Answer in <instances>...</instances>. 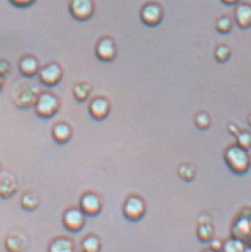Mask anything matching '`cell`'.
I'll use <instances>...</instances> for the list:
<instances>
[{
  "instance_id": "cell-1",
  "label": "cell",
  "mask_w": 251,
  "mask_h": 252,
  "mask_svg": "<svg viewBox=\"0 0 251 252\" xmlns=\"http://www.w3.org/2000/svg\"><path fill=\"white\" fill-rule=\"evenodd\" d=\"M225 163L234 174L243 175L249 169L250 158L247 150L239 148L238 146L230 147L224 154Z\"/></svg>"
},
{
  "instance_id": "cell-2",
  "label": "cell",
  "mask_w": 251,
  "mask_h": 252,
  "mask_svg": "<svg viewBox=\"0 0 251 252\" xmlns=\"http://www.w3.org/2000/svg\"><path fill=\"white\" fill-rule=\"evenodd\" d=\"M60 101L55 95L51 93H41L35 101V111L39 117L49 119L59 111Z\"/></svg>"
},
{
  "instance_id": "cell-3",
  "label": "cell",
  "mask_w": 251,
  "mask_h": 252,
  "mask_svg": "<svg viewBox=\"0 0 251 252\" xmlns=\"http://www.w3.org/2000/svg\"><path fill=\"white\" fill-rule=\"evenodd\" d=\"M146 214V204L138 196H129L123 206V215L129 221H139Z\"/></svg>"
},
{
  "instance_id": "cell-4",
  "label": "cell",
  "mask_w": 251,
  "mask_h": 252,
  "mask_svg": "<svg viewBox=\"0 0 251 252\" xmlns=\"http://www.w3.org/2000/svg\"><path fill=\"white\" fill-rule=\"evenodd\" d=\"M38 77L42 84L47 85V87H54L61 82L63 78V69L56 63H51V64L40 68Z\"/></svg>"
},
{
  "instance_id": "cell-5",
  "label": "cell",
  "mask_w": 251,
  "mask_h": 252,
  "mask_svg": "<svg viewBox=\"0 0 251 252\" xmlns=\"http://www.w3.org/2000/svg\"><path fill=\"white\" fill-rule=\"evenodd\" d=\"M69 12L72 18L78 21L91 19L94 13L93 0H70Z\"/></svg>"
},
{
  "instance_id": "cell-6",
  "label": "cell",
  "mask_w": 251,
  "mask_h": 252,
  "mask_svg": "<svg viewBox=\"0 0 251 252\" xmlns=\"http://www.w3.org/2000/svg\"><path fill=\"white\" fill-rule=\"evenodd\" d=\"M140 19L148 26H157L163 20V9L155 2L147 3L140 11Z\"/></svg>"
},
{
  "instance_id": "cell-7",
  "label": "cell",
  "mask_w": 251,
  "mask_h": 252,
  "mask_svg": "<svg viewBox=\"0 0 251 252\" xmlns=\"http://www.w3.org/2000/svg\"><path fill=\"white\" fill-rule=\"evenodd\" d=\"M80 210L82 211L84 215L94 217L98 215L101 208L102 203L99 196H97L94 193H87L81 197L80 200Z\"/></svg>"
},
{
  "instance_id": "cell-8",
  "label": "cell",
  "mask_w": 251,
  "mask_h": 252,
  "mask_svg": "<svg viewBox=\"0 0 251 252\" xmlns=\"http://www.w3.org/2000/svg\"><path fill=\"white\" fill-rule=\"evenodd\" d=\"M84 214L80 209H68L64 214L63 223L65 227L70 232H78L84 226Z\"/></svg>"
},
{
  "instance_id": "cell-9",
  "label": "cell",
  "mask_w": 251,
  "mask_h": 252,
  "mask_svg": "<svg viewBox=\"0 0 251 252\" xmlns=\"http://www.w3.org/2000/svg\"><path fill=\"white\" fill-rule=\"evenodd\" d=\"M89 112L94 120L101 121L108 117L110 112V104L106 98L102 97H97L94 98L89 106Z\"/></svg>"
},
{
  "instance_id": "cell-10",
  "label": "cell",
  "mask_w": 251,
  "mask_h": 252,
  "mask_svg": "<svg viewBox=\"0 0 251 252\" xmlns=\"http://www.w3.org/2000/svg\"><path fill=\"white\" fill-rule=\"evenodd\" d=\"M117 55V48L113 40L110 38H104L96 45V56L100 61L109 62L115 59Z\"/></svg>"
},
{
  "instance_id": "cell-11",
  "label": "cell",
  "mask_w": 251,
  "mask_h": 252,
  "mask_svg": "<svg viewBox=\"0 0 251 252\" xmlns=\"http://www.w3.org/2000/svg\"><path fill=\"white\" fill-rule=\"evenodd\" d=\"M251 235V222L249 218L241 217L234 223L232 227V236L233 238L241 240L245 243L250 238Z\"/></svg>"
},
{
  "instance_id": "cell-12",
  "label": "cell",
  "mask_w": 251,
  "mask_h": 252,
  "mask_svg": "<svg viewBox=\"0 0 251 252\" xmlns=\"http://www.w3.org/2000/svg\"><path fill=\"white\" fill-rule=\"evenodd\" d=\"M40 69L39 62L31 55H26L22 57L19 62V70L25 77H33L38 73Z\"/></svg>"
},
{
  "instance_id": "cell-13",
  "label": "cell",
  "mask_w": 251,
  "mask_h": 252,
  "mask_svg": "<svg viewBox=\"0 0 251 252\" xmlns=\"http://www.w3.org/2000/svg\"><path fill=\"white\" fill-rule=\"evenodd\" d=\"M235 20L242 28H248L251 25V7L249 4H239L235 10Z\"/></svg>"
},
{
  "instance_id": "cell-14",
  "label": "cell",
  "mask_w": 251,
  "mask_h": 252,
  "mask_svg": "<svg viewBox=\"0 0 251 252\" xmlns=\"http://www.w3.org/2000/svg\"><path fill=\"white\" fill-rule=\"evenodd\" d=\"M72 131L70 126L66 123H58L52 129V136L59 144H66L70 140Z\"/></svg>"
},
{
  "instance_id": "cell-15",
  "label": "cell",
  "mask_w": 251,
  "mask_h": 252,
  "mask_svg": "<svg viewBox=\"0 0 251 252\" xmlns=\"http://www.w3.org/2000/svg\"><path fill=\"white\" fill-rule=\"evenodd\" d=\"M49 252H75L71 240L65 237L54 239L50 245Z\"/></svg>"
},
{
  "instance_id": "cell-16",
  "label": "cell",
  "mask_w": 251,
  "mask_h": 252,
  "mask_svg": "<svg viewBox=\"0 0 251 252\" xmlns=\"http://www.w3.org/2000/svg\"><path fill=\"white\" fill-rule=\"evenodd\" d=\"M100 240L98 237L88 236L87 238L83 239L82 242V251L83 252H99L100 251Z\"/></svg>"
},
{
  "instance_id": "cell-17",
  "label": "cell",
  "mask_w": 251,
  "mask_h": 252,
  "mask_svg": "<svg viewBox=\"0 0 251 252\" xmlns=\"http://www.w3.org/2000/svg\"><path fill=\"white\" fill-rule=\"evenodd\" d=\"M246 245L241 240L232 238L222 245V252H244Z\"/></svg>"
},
{
  "instance_id": "cell-18",
  "label": "cell",
  "mask_w": 251,
  "mask_h": 252,
  "mask_svg": "<svg viewBox=\"0 0 251 252\" xmlns=\"http://www.w3.org/2000/svg\"><path fill=\"white\" fill-rule=\"evenodd\" d=\"M213 235H214V230L209 224H201L198 226L197 236L201 242H204V243L210 242L213 238Z\"/></svg>"
},
{
  "instance_id": "cell-19",
  "label": "cell",
  "mask_w": 251,
  "mask_h": 252,
  "mask_svg": "<svg viewBox=\"0 0 251 252\" xmlns=\"http://www.w3.org/2000/svg\"><path fill=\"white\" fill-rule=\"evenodd\" d=\"M91 91V88H89L87 84H77L73 88V96L79 101H84L88 98L89 93Z\"/></svg>"
},
{
  "instance_id": "cell-20",
  "label": "cell",
  "mask_w": 251,
  "mask_h": 252,
  "mask_svg": "<svg viewBox=\"0 0 251 252\" xmlns=\"http://www.w3.org/2000/svg\"><path fill=\"white\" fill-rule=\"evenodd\" d=\"M179 176L185 181L190 182L194 179V177H195V170H194V168L191 167V166L182 165L179 168Z\"/></svg>"
},
{
  "instance_id": "cell-21",
  "label": "cell",
  "mask_w": 251,
  "mask_h": 252,
  "mask_svg": "<svg viewBox=\"0 0 251 252\" xmlns=\"http://www.w3.org/2000/svg\"><path fill=\"white\" fill-rule=\"evenodd\" d=\"M232 28V21L229 18H221L217 22V31L226 33L231 31Z\"/></svg>"
},
{
  "instance_id": "cell-22",
  "label": "cell",
  "mask_w": 251,
  "mask_h": 252,
  "mask_svg": "<svg viewBox=\"0 0 251 252\" xmlns=\"http://www.w3.org/2000/svg\"><path fill=\"white\" fill-rule=\"evenodd\" d=\"M195 125L199 129H206L210 125V119L206 113H198L195 117Z\"/></svg>"
},
{
  "instance_id": "cell-23",
  "label": "cell",
  "mask_w": 251,
  "mask_h": 252,
  "mask_svg": "<svg viewBox=\"0 0 251 252\" xmlns=\"http://www.w3.org/2000/svg\"><path fill=\"white\" fill-rule=\"evenodd\" d=\"M37 205H38L37 198H35V196L30 195V194H27V195H25L22 199V206L28 210L33 209Z\"/></svg>"
},
{
  "instance_id": "cell-24",
  "label": "cell",
  "mask_w": 251,
  "mask_h": 252,
  "mask_svg": "<svg viewBox=\"0 0 251 252\" xmlns=\"http://www.w3.org/2000/svg\"><path fill=\"white\" fill-rule=\"evenodd\" d=\"M237 146L244 150H248L250 147V135L248 133H242L237 137Z\"/></svg>"
},
{
  "instance_id": "cell-25",
  "label": "cell",
  "mask_w": 251,
  "mask_h": 252,
  "mask_svg": "<svg viewBox=\"0 0 251 252\" xmlns=\"http://www.w3.org/2000/svg\"><path fill=\"white\" fill-rule=\"evenodd\" d=\"M216 59L220 61V62H224L227 59H229L230 56V49L224 47V45H221L218 49L216 50V53H215Z\"/></svg>"
},
{
  "instance_id": "cell-26",
  "label": "cell",
  "mask_w": 251,
  "mask_h": 252,
  "mask_svg": "<svg viewBox=\"0 0 251 252\" xmlns=\"http://www.w3.org/2000/svg\"><path fill=\"white\" fill-rule=\"evenodd\" d=\"M9 1L18 8H27L35 2V0H9Z\"/></svg>"
},
{
  "instance_id": "cell-27",
  "label": "cell",
  "mask_w": 251,
  "mask_h": 252,
  "mask_svg": "<svg viewBox=\"0 0 251 252\" xmlns=\"http://www.w3.org/2000/svg\"><path fill=\"white\" fill-rule=\"evenodd\" d=\"M222 245H223V244H222L221 240H219V239L213 240V242H212V250L215 251V252H218L219 250L222 249Z\"/></svg>"
},
{
  "instance_id": "cell-28",
  "label": "cell",
  "mask_w": 251,
  "mask_h": 252,
  "mask_svg": "<svg viewBox=\"0 0 251 252\" xmlns=\"http://www.w3.org/2000/svg\"><path fill=\"white\" fill-rule=\"evenodd\" d=\"M222 1L226 4H234V3H236L238 0H222Z\"/></svg>"
},
{
  "instance_id": "cell-29",
  "label": "cell",
  "mask_w": 251,
  "mask_h": 252,
  "mask_svg": "<svg viewBox=\"0 0 251 252\" xmlns=\"http://www.w3.org/2000/svg\"><path fill=\"white\" fill-rule=\"evenodd\" d=\"M2 83H3L2 76H1V74H0V91H1V88H2Z\"/></svg>"
},
{
  "instance_id": "cell-30",
  "label": "cell",
  "mask_w": 251,
  "mask_h": 252,
  "mask_svg": "<svg viewBox=\"0 0 251 252\" xmlns=\"http://www.w3.org/2000/svg\"><path fill=\"white\" fill-rule=\"evenodd\" d=\"M205 252H215V251H213V250H209V251H205Z\"/></svg>"
}]
</instances>
